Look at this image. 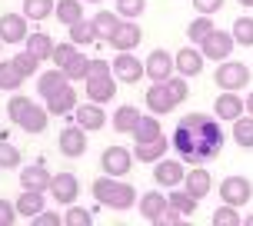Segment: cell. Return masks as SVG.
<instances>
[{
	"mask_svg": "<svg viewBox=\"0 0 253 226\" xmlns=\"http://www.w3.org/2000/svg\"><path fill=\"white\" fill-rule=\"evenodd\" d=\"M34 223H37V226H60V223H63V213H53V210H40V213L34 216Z\"/></svg>",
	"mask_w": 253,
	"mask_h": 226,
	"instance_id": "obj_48",
	"label": "cell"
},
{
	"mask_svg": "<svg viewBox=\"0 0 253 226\" xmlns=\"http://www.w3.org/2000/svg\"><path fill=\"white\" fill-rule=\"evenodd\" d=\"M47 189H50V196L60 203V206H70V203L80 200V180H77L74 173H53Z\"/></svg>",
	"mask_w": 253,
	"mask_h": 226,
	"instance_id": "obj_13",
	"label": "cell"
},
{
	"mask_svg": "<svg viewBox=\"0 0 253 226\" xmlns=\"http://www.w3.org/2000/svg\"><path fill=\"white\" fill-rule=\"evenodd\" d=\"M213 30V17H207V13H197L193 20H190V27H187V40H193V43H200L207 34Z\"/></svg>",
	"mask_w": 253,
	"mask_h": 226,
	"instance_id": "obj_39",
	"label": "cell"
},
{
	"mask_svg": "<svg viewBox=\"0 0 253 226\" xmlns=\"http://www.w3.org/2000/svg\"><path fill=\"white\" fill-rule=\"evenodd\" d=\"M84 3H103V0H84Z\"/></svg>",
	"mask_w": 253,
	"mask_h": 226,
	"instance_id": "obj_54",
	"label": "cell"
},
{
	"mask_svg": "<svg viewBox=\"0 0 253 226\" xmlns=\"http://www.w3.org/2000/svg\"><path fill=\"white\" fill-rule=\"evenodd\" d=\"M53 17H57L63 27L77 24V20L84 17V0H57V7H53Z\"/></svg>",
	"mask_w": 253,
	"mask_h": 226,
	"instance_id": "obj_33",
	"label": "cell"
},
{
	"mask_svg": "<svg viewBox=\"0 0 253 226\" xmlns=\"http://www.w3.org/2000/svg\"><path fill=\"white\" fill-rule=\"evenodd\" d=\"M17 220V206L10 200H0V226H13Z\"/></svg>",
	"mask_w": 253,
	"mask_h": 226,
	"instance_id": "obj_49",
	"label": "cell"
},
{
	"mask_svg": "<svg viewBox=\"0 0 253 226\" xmlns=\"http://www.w3.org/2000/svg\"><path fill=\"white\" fill-rule=\"evenodd\" d=\"M110 70H114L117 83H126V87H133L143 80V60L133 57V50H117L114 63H110Z\"/></svg>",
	"mask_w": 253,
	"mask_h": 226,
	"instance_id": "obj_8",
	"label": "cell"
},
{
	"mask_svg": "<svg viewBox=\"0 0 253 226\" xmlns=\"http://www.w3.org/2000/svg\"><path fill=\"white\" fill-rule=\"evenodd\" d=\"M167 206H170V210H177L180 216H187V220H190V216L197 213L200 200H197V196H190L183 187H173L170 193H167Z\"/></svg>",
	"mask_w": 253,
	"mask_h": 226,
	"instance_id": "obj_28",
	"label": "cell"
},
{
	"mask_svg": "<svg viewBox=\"0 0 253 226\" xmlns=\"http://www.w3.org/2000/svg\"><path fill=\"white\" fill-rule=\"evenodd\" d=\"M140 40H143V30H140L137 20H120V27L114 30V37L107 40L114 50H137Z\"/></svg>",
	"mask_w": 253,
	"mask_h": 226,
	"instance_id": "obj_18",
	"label": "cell"
},
{
	"mask_svg": "<svg viewBox=\"0 0 253 226\" xmlns=\"http://www.w3.org/2000/svg\"><path fill=\"white\" fill-rule=\"evenodd\" d=\"M47 116H50V113H47V107H40V103H30V107L24 110V116H20V120H17L13 126H20L24 133L37 137V133H43V130H47V123H50Z\"/></svg>",
	"mask_w": 253,
	"mask_h": 226,
	"instance_id": "obj_23",
	"label": "cell"
},
{
	"mask_svg": "<svg viewBox=\"0 0 253 226\" xmlns=\"http://www.w3.org/2000/svg\"><path fill=\"white\" fill-rule=\"evenodd\" d=\"M167 153H170V140L160 133L157 140H147V143H137L133 147V160L137 163H147V166H153L157 160H164Z\"/></svg>",
	"mask_w": 253,
	"mask_h": 226,
	"instance_id": "obj_21",
	"label": "cell"
},
{
	"mask_svg": "<svg viewBox=\"0 0 253 226\" xmlns=\"http://www.w3.org/2000/svg\"><path fill=\"white\" fill-rule=\"evenodd\" d=\"M47 113L50 116H70L74 113V107H77V93H74V83H67L63 90H57L53 97H47Z\"/></svg>",
	"mask_w": 253,
	"mask_h": 226,
	"instance_id": "obj_25",
	"label": "cell"
},
{
	"mask_svg": "<svg viewBox=\"0 0 253 226\" xmlns=\"http://www.w3.org/2000/svg\"><path fill=\"white\" fill-rule=\"evenodd\" d=\"M0 57H3V40H0Z\"/></svg>",
	"mask_w": 253,
	"mask_h": 226,
	"instance_id": "obj_55",
	"label": "cell"
},
{
	"mask_svg": "<svg viewBox=\"0 0 253 226\" xmlns=\"http://www.w3.org/2000/svg\"><path fill=\"white\" fill-rule=\"evenodd\" d=\"M87 100H93V103H110L117 97V76H114V70H110V63L107 60H100V57H93L90 60V74H87Z\"/></svg>",
	"mask_w": 253,
	"mask_h": 226,
	"instance_id": "obj_3",
	"label": "cell"
},
{
	"mask_svg": "<svg viewBox=\"0 0 253 226\" xmlns=\"http://www.w3.org/2000/svg\"><path fill=\"white\" fill-rule=\"evenodd\" d=\"M230 34H233V43H237V47H253V17L250 13L237 17Z\"/></svg>",
	"mask_w": 253,
	"mask_h": 226,
	"instance_id": "obj_35",
	"label": "cell"
},
{
	"mask_svg": "<svg viewBox=\"0 0 253 226\" xmlns=\"http://www.w3.org/2000/svg\"><path fill=\"white\" fill-rule=\"evenodd\" d=\"M53 7H57V0H24V17L27 20H47V17H53Z\"/></svg>",
	"mask_w": 253,
	"mask_h": 226,
	"instance_id": "obj_37",
	"label": "cell"
},
{
	"mask_svg": "<svg viewBox=\"0 0 253 226\" xmlns=\"http://www.w3.org/2000/svg\"><path fill=\"white\" fill-rule=\"evenodd\" d=\"M20 83H24V76L17 74V67H13L10 60H3V57H0V90L17 93V90H20Z\"/></svg>",
	"mask_w": 253,
	"mask_h": 226,
	"instance_id": "obj_36",
	"label": "cell"
},
{
	"mask_svg": "<svg viewBox=\"0 0 253 226\" xmlns=\"http://www.w3.org/2000/svg\"><path fill=\"white\" fill-rule=\"evenodd\" d=\"M90 193H93L97 206H107L114 213H126L130 206H137V196H140L130 180H124V176H107V173L93 180Z\"/></svg>",
	"mask_w": 253,
	"mask_h": 226,
	"instance_id": "obj_2",
	"label": "cell"
},
{
	"mask_svg": "<svg viewBox=\"0 0 253 226\" xmlns=\"http://www.w3.org/2000/svg\"><path fill=\"white\" fill-rule=\"evenodd\" d=\"M57 147H60V153L67 156V160H77V156H84L87 153V130L84 126H63L60 137H57Z\"/></svg>",
	"mask_w": 253,
	"mask_h": 226,
	"instance_id": "obj_12",
	"label": "cell"
},
{
	"mask_svg": "<svg viewBox=\"0 0 253 226\" xmlns=\"http://www.w3.org/2000/svg\"><path fill=\"white\" fill-rule=\"evenodd\" d=\"M213 80H216L220 90H237V93H240L243 87H250V67L243 60H230L227 57V60H220Z\"/></svg>",
	"mask_w": 253,
	"mask_h": 226,
	"instance_id": "obj_4",
	"label": "cell"
},
{
	"mask_svg": "<svg viewBox=\"0 0 253 226\" xmlns=\"http://www.w3.org/2000/svg\"><path fill=\"white\" fill-rule=\"evenodd\" d=\"M63 74H67V80H70V83L87 80V74H90V57H84V53L77 50V57L67 63V67H63Z\"/></svg>",
	"mask_w": 253,
	"mask_h": 226,
	"instance_id": "obj_38",
	"label": "cell"
},
{
	"mask_svg": "<svg viewBox=\"0 0 253 226\" xmlns=\"http://www.w3.org/2000/svg\"><path fill=\"white\" fill-rule=\"evenodd\" d=\"M10 63L17 67V74L24 76V80H27V76H37V74H40V60L34 57V53H27V50H20Z\"/></svg>",
	"mask_w": 253,
	"mask_h": 226,
	"instance_id": "obj_41",
	"label": "cell"
},
{
	"mask_svg": "<svg viewBox=\"0 0 253 226\" xmlns=\"http://www.w3.org/2000/svg\"><path fill=\"white\" fill-rule=\"evenodd\" d=\"M143 10H147V0H117V13L124 20H137Z\"/></svg>",
	"mask_w": 253,
	"mask_h": 226,
	"instance_id": "obj_46",
	"label": "cell"
},
{
	"mask_svg": "<svg viewBox=\"0 0 253 226\" xmlns=\"http://www.w3.org/2000/svg\"><path fill=\"white\" fill-rule=\"evenodd\" d=\"M237 3H240V7H247V10L253 7V0H237Z\"/></svg>",
	"mask_w": 253,
	"mask_h": 226,
	"instance_id": "obj_52",
	"label": "cell"
},
{
	"mask_svg": "<svg viewBox=\"0 0 253 226\" xmlns=\"http://www.w3.org/2000/svg\"><path fill=\"white\" fill-rule=\"evenodd\" d=\"M180 187L187 189L190 196H197V200H207V196H210V189H213V176L207 173L203 166H190Z\"/></svg>",
	"mask_w": 253,
	"mask_h": 226,
	"instance_id": "obj_20",
	"label": "cell"
},
{
	"mask_svg": "<svg viewBox=\"0 0 253 226\" xmlns=\"http://www.w3.org/2000/svg\"><path fill=\"white\" fill-rule=\"evenodd\" d=\"M24 50L34 53L40 63H47V60H50V53H53V37H50V34H43V30H30L27 40H24Z\"/></svg>",
	"mask_w": 253,
	"mask_h": 226,
	"instance_id": "obj_26",
	"label": "cell"
},
{
	"mask_svg": "<svg viewBox=\"0 0 253 226\" xmlns=\"http://www.w3.org/2000/svg\"><path fill=\"white\" fill-rule=\"evenodd\" d=\"M137 210H140V216H143L147 223H160L164 213H167V193H160V189L140 193L137 196Z\"/></svg>",
	"mask_w": 253,
	"mask_h": 226,
	"instance_id": "obj_16",
	"label": "cell"
},
{
	"mask_svg": "<svg viewBox=\"0 0 253 226\" xmlns=\"http://www.w3.org/2000/svg\"><path fill=\"white\" fill-rule=\"evenodd\" d=\"M30 20H27L24 13H0V40L3 43H24L27 34H30Z\"/></svg>",
	"mask_w": 253,
	"mask_h": 226,
	"instance_id": "obj_15",
	"label": "cell"
},
{
	"mask_svg": "<svg viewBox=\"0 0 253 226\" xmlns=\"http://www.w3.org/2000/svg\"><path fill=\"white\" fill-rule=\"evenodd\" d=\"M216 193H220V200L230 203V206H247V203L253 200V183L240 173H230L227 180H220Z\"/></svg>",
	"mask_w": 253,
	"mask_h": 226,
	"instance_id": "obj_5",
	"label": "cell"
},
{
	"mask_svg": "<svg viewBox=\"0 0 253 226\" xmlns=\"http://www.w3.org/2000/svg\"><path fill=\"white\" fill-rule=\"evenodd\" d=\"M243 113H247V103L237 97V90H223V93L213 100V116L220 120V123H233V120L243 116Z\"/></svg>",
	"mask_w": 253,
	"mask_h": 226,
	"instance_id": "obj_14",
	"label": "cell"
},
{
	"mask_svg": "<svg viewBox=\"0 0 253 226\" xmlns=\"http://www.w3.org/2000/svg\"><path fill=\"white\" fill-rule=\"evenodd\" d=\"M233 140L243 150H253V116L250 113H243V116L233 120Z\"/></svg>",
	"mask_w": 253,
	"mask_h": 226,
	"instance_id": "obj_34",
	"label": "cell"
},
{
	"mask_svg": "<svg viewBox=\"0 0 253 226\" xmlns=\"http://www.w3.org/2000/svg\"><path fill=\"white\" fill-rule=\"evenodd\" d=\"M20 166V147L0 137V170H17Z\"/></svg>",
	"mask_w": 253,
	"mask_h": 226,
	"instance_id": "obj_43",
	"label": "cell"
},
{
	"mask_svg": "<svg viewBox=\"0 0 253 226\" xmlns=\"http://www.w3.org/2000/svg\"><path fill=\"white\" fill-rule=\"evenodd\" d=\"M180 123L187 126V130H193V143H197L200 163H210V160L220 156L227 137H223V126H220L216 116H207V113H187V116H180Z\"/></svg>",
	"mask_w": 253,
	"mask_h": 226,
	"instance_id": "obj_1",
	"label": "cell"
},
{
	"mask_svg": "<svg viewBox=\"0 0 253 226\" xmlns=\"http://www.w3.org/2000/svg\"><path fill=\"white\" fill-rule=\"evenodd\" d=\"M133 150H126V147H107L100 156V170L107 176H126L133 170Z\"/></svg>",
	"mask_w": 253,
	"mask_h": 226,
	"instance_id": "obj_10",
	"label": "cell"
},
{
	"mask_svg": "<svg viewBox=\"0 0 253 226\" xmlns=\"http://www.w3.org/2000/svg\"><path fill=\"white\" fill-rule=\"evenodd\" d=\"M67 83H70V80H67V74H63L60 67H50V70L37 74V93L43 97V100H47V97H53L57 90H63Z\"/></svg>",
	"mask_w": 253,
	"mask_h": 226,
	"instance_id": "obj_27",
	"label": "cell"
},
{
	"mask_svg": "<svg viewBox=\"0 0 253 226\" xmlns=\"http://www.w3.org/2000/svg\"><path fill=\"white\" fill-rule=\"evenodd\" d=\"M137 120H140V110L133 103H124V107H117V113L110 116V126H114L117 133H133Z\"/></svg>",
	"mask_w": 253,
	"mask_h": 226,
	"instance_id": "obj_31",
	"label": "cell"
},
{
	"mask_svg": "<svg viewBox=\"0 0 253 226\" xmlns=\"http://www.w3.org/2000/svg\"><path fill=\"white\" fill-rule=\"evenodd\" d=\"M203 63H207V57L200 53V47H180V50L173 53V67H177L180 76L203 74Z\"/></svg>",
	"mask_w": 253,
	"mask_h": 226,
	"instance_id": "obj_19",
	"label": "cell"
},
{
	"mask_svg": "<svg viewBox=\"0 0 253 226\" xmlns=\"http://www.w3.org/2000/svg\"><path fill=\"white\" fill-rule=\"evenodd\" d=\"M164 133L160 130V120H157V113H140V120H137V126H133V143H147V140H157Z\"/></svg>",
	"mask_w": 253,
	"mask_h": 226,
	"instance_id": "obj_29",
	"label": "cell"
},
{
	"mask_svg": "<svg viewBox=\"0 0 253 226\" xmlns=\"http://www.w3.org/2000/svg\"><path fill=\"white\" fill-rule=\"evenodd\" d=\"M167 87H170V93H173V100L177 103H183L190 97V87H187V76H180V74H173L170 80H167Z\"/></svg>",
	"mask_w": 253,
	"mask_h": 226,
	"instance_id": "obj_47",
	"label": "cell"
},
{
	"mask_svg": "<svg viewBox=\"0 0 253 226\" xmlns=\"http://www.w3.org/2000/svg\"><path fill=\"white\" fill-rule=\"evenodd\" d=\"M120 13L117 10H100V13H93V30H97V40L100 43H107V40L114 37V30L120 27Z\"/></svg>",
	"mask_w": 253,
	"mask_h": 226,
	"instance_id": "obj_30",
	"label": "cell"
},
{
	"mask_svg": "<svg viewBox=\"0 0 253 226\" xmlns=\"http://www.w3.org/2000/svg\"><path fill=\"white\" fill-rule=\"evenodd\" d=\"M74 57H77V43H70V40H67V43H53V53H50L53 67H60V70H63Z\"/></svg>",
	"mask_w": 253,
	"mask_h": 226,
	"instance_id": "obj_44",
	"label": "cell"
},
{
	"mask_svg": "<svg viewBox=\"0 0 253 226\" xmlns=\"http://www.w3.org/2000/svg\"><path fill=\"white\" fill-rule=\"evenodd\" d=\"M70 116H74V123H77V126H84L87 133H100L103 126H107V120H110V116L103 113V103H93V100L77 103Z\"/></svg>",
	"mask_w": 253,
	"mask_h": 226,
	"instance_id": "obj_9",
	"label": "cell"
},
{
	"mask_svg": "<svg viewBox=\"0 0 253 226\" xmlns=\"http://www.w3.org/2000/svg\"><path fill=\"white\" fill-rule=\"evenodd\" d=\"M143 100H147V110L157 113V116H167V113L177 110V100H173V93L167 83H150V90L143 93Z\"/></svg>",
	"mask_w": 253,
	"mask_h": 226,
	"instance_id": "obj_17",
	"label": "cell"
},
{
	"mask_svg": "<svg viewBox=\"0 0 253 226\" xmlns=\"http://www.w3.org/2000/svg\"><path fill=\"white\" fill-rule=\"evenodd\" d=\"M197 47H200V53L207 57V60L220 63V60H227L230 53H233V34H230V30H216V27H213Z\"/></svg>",
	"mask_w": 253,
	"mask_h": 226,
	"instance_id": "obj_7",
	"label": "cell"
},
{
	"mask_svg": "<svg viewBox=\"0 0 253 226\" xmlns=\"http://www.w3.org/2000/svg\"><path fill=\"white\" fill-rule=\"evenodd\" d=\"M243 226H253V213H250V216H243Z\"/></svg>",
	"mask_w": 253,
	"mask_h": 226,
	"instance_id": "obj_53",
	"label": "cell"
},
{
	"mask_svg": "<svg viewBox=\"0 0 253 226\" xmlns=\"http://www.w3.org/2000/svg\"><path fill=\"white\" fill-rule=\"evenodd\" d=\"M67 30H70V43H77V47L100 43V40H97V30H93V20H87V17H80V20H77V24H70Z\"/></svg>",
	"mask_w": 253,
	"mask_h": 226,
	"instance_id": "obj_32",
	"label": "cell"
},
{
	"mask_svg": "<svg viewBox=\"0 0 253 226\" xmlns=\"http://www.w3.org/2000/svg\"><path fill=\"white\" fill-rule=\"evenodd\" d=\"M17 216L24 220H34L40 210H47V200H43V189H24L20 187V196H17Z\"/></svg>",
	"mask_w": 253,
	"mask_h": 226,
	"instance_id": "obj_24",
	"label": "cell"
},
{
	"mask_svg": "<svg viewBox=\"0 0 253 226\" xmlns=\"http://www.w3.org/2000/svg\"><path fill=\"white\" fill-rule=\"evenodd\" d=\"M50 170H47V160H37V163L30 166H20V187L24 189H43L47 193V187H50Z\"/></svg>",
	"mask_w": 253,
	"mask_h": 226,
	"instance_id": "obj_22",
	"label": "cell"
},
{
	"mask_svg": "<svg viewBox=\"0 0 253 226\" xmlns=\"http://www.w3.org/2000/svg\"><path fill=\"white\" fill-rule=\"evenodd\" d=\"M30 97H27V93H13L10 100H7V116H10V123H17V120H20V116H24V110L27 107H30Z\"/></svg>",
	"mask_w": 253,
	"mask_h": 226,
	"instance_id": "obj_45",
	"label": "cell"
},
{
	"mask_svg": "<svg viewBox=\"0 0 253 226\" xmlns=\"http://www.w3.org/2000/svg\"><path fill=\"white\" fill-rule=\"evenodd\" d=\"M243 103H247V113H250V116H253V90H250V93H247V100H243Z\"/></svg>",
	"mask_w": 253,
	"mask_h": 226,
	"instance_id": "obj_51",
	"label": "cell"
},
{
	"mask_svg": "<svg viewBox=\"0 0 253 226\" xmlns=\"http://www.w3.org/2000/svg\"><path fill=\"white\" fill-rule=\"evenodd\" d=\"M173 74H177V67H173V53L170 50L157 47V50L147 53V60H143V76H150V83H167Z\"/></svg>",
	"mask_w": 253,
	"mask_h": 226,
	"instance_id": "obj_6",
	"label": "cell"
},
{
	"mask_svg": "<svg viewBox=\"0 0 253 226\" xmlns=\"http://www.w3.org/2000/svg\"><path fill=\"white\" fill-rule=\"evenodd\" d=\"M216 226H243V213L240 206H230V203H223L220 210H213V216H210Z\"/></svg>",
	"mask_w": 253,
	"mask_h": 226,
	"instance_id": "obj_40",
	"label": "cell"
},
{
	"mask_svg": "<svg viewBox=\"0 0 253 226\" xmlns=\"http://www.w3.org/2000/svg\"><path fill=\"white\" fill-rule=\"evenodd\" d=\"M63 223L67 226H90L93 223V210H84L80 203H70L67 213H63Z\"/></svg>",
	"mask_w": 253,
	"mask_h": 226,
	"instance_id": "obj_42",
	"label": "cell"
},
{
	"mask_svg": "<svg viewBox=\"0 0 253 226\" xmlns=\"http://www.w3.org/2000/svg\"><path fill=\"white\" fill-rule=\"evenodd\" d=\"M183 176H187V166H183V160H170V156H164V160H157L153 163V183L160 189H173L183 183Z\"/></svg>",
	"mask_w": 253,
	"mask_h": 226,
	"instance_id": "obj_11",
	"label": "cell"
},
{
	"mask_svg": "<svg viewBox=\"0 0 253 226\" xmlns=\"http://www.w3.org/2000/svg\"><path fill=\"white\" fill-rule=\"evenodd\" d=\"M220 7H223V0H193V10H197V13H207V17H213Z\"/></svg>",
	"mask_w": 253,
	"mask_h": 226,
	"instance_id": "obj_50",
	"label": "cell"
}]
</instances>
